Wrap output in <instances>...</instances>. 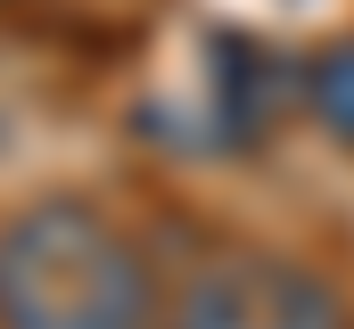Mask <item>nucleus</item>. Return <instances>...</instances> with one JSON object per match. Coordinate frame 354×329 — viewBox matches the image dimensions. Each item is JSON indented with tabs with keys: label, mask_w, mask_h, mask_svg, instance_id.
Listing matches in <instances>:
<instances>
[{
	"label": "nucleus",
	"mask_w": 354,
	"mask_h": 329,
	"mask_svg": "<svg viewBox=\"0 0 354 329\" xmlns=\"http://www.w3.org/2000/svg\"><path fill=\"white\" fill-rule=\"evenodd\" d=\"M305 107L354 149V33L330 41V50H313V66H305Z\"/></svg>",
	"instance_id": "7ed1b4c3"
},
{
	"label": "nucleus",
	"mask_w": 354,
	"mask_h": 329,
	"mask_svg": "<svg viewBox=\"0 0 354 329\" xmlns=\"http://www.w3.org/2000/svg\"><path fill=\"white\" fill-rule=\"evenodd\" d=\"M0 329H165V297L140 239L58 189L0 223Z\"/></svg>",
	"instance_id": "f257e3e1"
},
{
	"label": "nucleus",
	"mask_w": 354,
	"mask_h": 329,
	"mask_svg": "<svg viewBox=\"0 0 354 329\" xmlns=\"http://www.w3.org/2000/svg\"><path fill=\"white\" fill-rule=\"evenodd\" d=\"M165 329H354L346 297L288 255H223L181 288Z\"/></svg>",
	"instance_id": "f03ea898"
}]
</instances>
